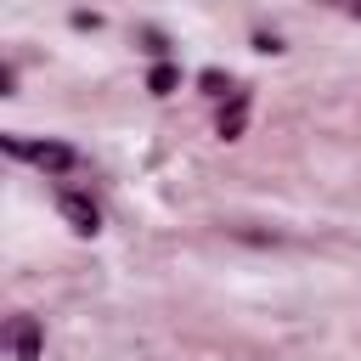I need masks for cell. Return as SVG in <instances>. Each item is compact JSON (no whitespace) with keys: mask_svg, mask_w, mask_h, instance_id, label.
<instances>
[{"mask_svg":"<svg viewBox=\"0 0 361 361\" xmlns=\"http://www.w3.org/2000/svg\"><path fill=\"white\" fill-rule=\"evenodd\" d=\"M355 23H361V0H355Z\"/></svg>","mask_w":361,"mask_h":361,"instance_id":"8","label":"cell"},{"mask_svg":"<svg viewBox=\"0 0 361 361\" xmlns=\"http://www.w3.org/2000/svg\"><path fill=\"white\" fill-rule=\"evenodd\" d=\"M0 147H6L11 158H28V164H39V169H73V164H79V152H73L68 141H28V135H0Z\"/></svg>","mask_w":361,"mask_h":361,"instance_id":"1","label":"cell"},{"mask_svg":"<svg viewBox=\"0 0 361 361\" xmlns=\"http://www.w3.org/2000/svg\"><path fill=\"white\" fill-rule=\"evenodd\" d=\"M56 209H62V220H68L79 237H96V231H102V209H96L85 192H62V197H56Z\"/></svg>","mask_w":361,"mask_h":361,"instance_id":"2","label":"cell"},{"mask_svg":"<svg viewBox=\"0 0 361 361\" xmlns=\"http://www.w3.org/2000/svg\"><path fill=\"white\" fill-rule=\"evenodd\" d=\"M243 124H248V96L237 90V96H231V107L220 113V141H237V135H243Z\"/></svg>","mask_w":361,"mask_h":361,"instance_id":"4","label":"cell"},{"mask_svg":"<svg viewBox=\"0 0 361 361\" xmlns=\"http://www.w3.org/2000/svg\"><path fill=\"white\" fill-rule=\"evenodd\" d=\"M175 85H180V73H175V68H169V62H158V68H152V73H147V90H152V96H169V90H175Z\"/></svg>","mask_w":361,"mask_h":361,"instance_id":"5","label":"cell"},{"mask_svg":"<svg viewBox=\"0 0 361 361\" xmlns=\"http://www.w3.org/2000/svg\"><path fill=\"white\" fill-rule=\"evenodd\" d=\"M254 51H265V56H276V51H282V39H276V34H254Z\"/></svg>","mask_w":361,"mask_h":361,"instance_id":"6","label":"cell"},{"mask_svg":"<svg viewBox=\"0 0 361 361\" xmlns=\"http://www.w3.org/2000/svg\"><path fill=\"white\" fill-rule=\"evenodd\" d=\"M203 90H209V96H226V79H220V73L209 68V73H203Z\"/></svg>","mask_w":361,"mask_h":361,"instance_id":"7","label":"cell"},{"mask_svg":"<svg viewBox=\"0 0 361 361\" xmlns=\"http://www.w3.org/2000/svg\"><path fill=\"white\" fill-rule=\"evenodd\" d=\"M11 350H17V361H39V322L34 316H11Z\"/></svg>","mask_w":361,"mask_h":361,"instance_id":"3","label":"cell"}]
</instances>
